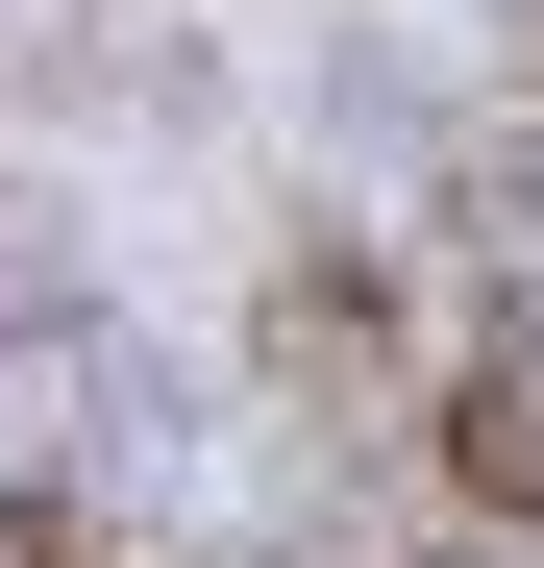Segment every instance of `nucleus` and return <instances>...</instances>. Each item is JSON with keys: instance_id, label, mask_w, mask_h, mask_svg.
I'll list each match as a JSON object with an SVG mask.
<instances>
[{"instance_id": "obj_1", "label": "nucleus", "mask_w": 544, "mask_h": 568, "mask_svg": "<svg viewBox=\"0 0 544 568\" xmlns=\"http://www.w3.org/2000/svg\"><path fill=\"white\" fill-rule=\"evenodd\" d=\"M248 371L298 396L322 445H421V297H396V247L372 223H272V272H248Z\"/></svg>"}, {"instance_id": "obj_2", "label": "nucleus", "mask_w": 544, "mask_h": 568, "mask_svg": "<svg viewBox=\"0 0 544 568\" xmlns=\"http://www.w3.org/2000/svg\"><path fill=\"white\" fill-rule=\"evenodd\" d=\"M421 469L471 495L495 544H544V297H495L471 346H445V396H421Z\"/></svg>"}, {"instance_id": "obj_3", "label": "nucleus", "mask_w": 544, "mask_h": 568, "mask_svg": "<svg viewBox=\"0 0 544 568\" xmlns=\"http://www.w3.org/2000/svg\"><path fill=\"white\" fill-rule=\"evenodd\" d=\"M0 568H100V469L74 445H0Z\"/></svg>"}]
</instances>
